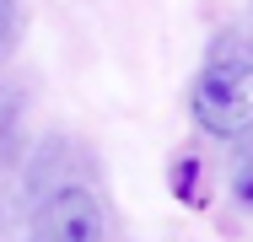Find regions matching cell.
<instances>
[{
  "label": "cell",
  "instance_id": "cell-2",
  "mask_svg": "<svg viewBox=\"0 0 253 242\" xmlns=\"http://www.w3.org/2000/svg\"><path fill=\"white\" fill-rule=\"evenodd\" d=\"M108 232V215H102L97 194L92 189H59L38 204L33 215V242H102Z\"/></svg>",
  "mask_w": 253,
  "mask_h": 242
},
{
  "label": "cell",
  "instance_id": "cell-3",
  "mask_svg": "<svg viewBox=\"0 0 253 242\" xmlns=\"http://www.w3.org/2000/svg\"><path fill=\"white\" fill-rule=\"evenodd\" d=\"M232 199L253 215V140L243 145V151H237V161H232Z\"/></svg>",
  "mask_w": 253,
  "mask_h": 242
},
{
  "label": "cell",
  "instance_id": "cell-4",
  "mask_svg": "<svg viewBox=\"0 0 253 242\" xmlns=\"http://www.w3.org/2000/svg\"><path fill=\"white\" fill-rule=\"evenodd\" d=\"M16 38V0H0V48Z\"/></svg>",
  "mask_w": 253,
  "mask_h": 242
},
{
  "label": "cell",
  "instance_id": "cell-1",
  "mask_svg": "<svg viewBox=\"0 0 253 242\" xmlns=\"http://www.w3.org/2000/svg\"><path fill=\"white\" fill-rule=\"evenodd\" d=\"M194 119H200L205 135H221V140L253 135V59L248 54H221L200 70Z\"/></svg>",
  "mask_w": 253,
  "mask_h": 242
}]
</instances>
